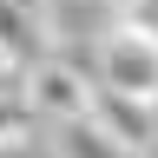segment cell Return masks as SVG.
Wrapping results in <instances>:
<instances>
[{
  "label": "cell",
  "instance_id": "1",
  "mask_svg": "<svg viewBox=\"0 0 158 158\" xmlns=\"http://www.w3.org/2000/svg\"><path fill=\"white\" fill-rule=\"evenodd\" d=\"M20 99L33 106V118H46V125H73V118H92V99H99V79H86L79 66L66 59H33L27 73H20Z\"/></svg>",
  "mask_w": 158,
  "mask_h": 158
},
{
  "label": "cell",
  "instance_id": "2",
  "mask_svg": "<svg viewBox=\"0 0 158 158\" xmlns=\"http://www.w3.org/2000/svg\"><path fill=\"white\" fill-rule=\"evenodd\" d=\"M99 86L118 92V99H138V106H158V40L118 27L106 46H99Z\"/></svg>",
  "mask_w": 158,
  "mask_h": 158
},
{
  "label": "cell",
  "instance_id": "3",
  "mask_svg": "<svg viewBox=\"0 0 158 158\" xmlns=\"http://www.w3.org/2000/svg\"><path fill=\"white\" fill-rule=\"evenodd\" d=\"M53 40V0H0V66L27 73L33 59H46Z\"/></svg>",
  "mask_w": 158,
  "mask_h": 158
},
{
  "label": "cell",
  "instance_id": "4",
  "mask_svg": "<svg viewBox=\"0 0 158 158\" xmlns=\"http://www.w3.org/2000/svg\"><path fill=\"white\" fill-rule=\"evenodd\" d=\"M92 125L106 132V138H118L125 152H138V158L158 145V106L118 99V92H106V86H99V99H92Z\"/></svg>",
  "mask_w": 158,
  "mask_h": 158
},
{
  "label": "cell",
  "instance_id": "5",
  "mask_svg": "<svg viewBox=\"0 0 158 158\" xmlns=\"http://www.w3.org/2000/svg\"><path fill=\"white\" fill-rule=\"evenodd\" d=\"M53 138H59V158H138V152H125V145H118V138H106L92 118L53 125Z\"/></svg>",
  "mask_w": 158,
  "mask_h": 158
},
{
  "label": "cell",
  "instance_id": "6",
  "mask_svg": "<svg viewBox=\"0 0 158 158\" xmlns=\"http://www.w3.org/2000/svg\"><path fill=\"white\" fill-rule=\"evenodd\" d=\"M27 125H33V106H27L20 92H0V145H13Z\"/></svg>",
  "mask_w": 158,
  "mask_h": 158
},
{
  "label": "cell",
  "instance_id": "7",
  "mask_svg": "<svg viewBox=\"0 0 158 158\" xmlns=\"http://www.w3.org/2000/svg\"><path fill=\"white\" fill-rule=\"evenodd\" d=\"M118 7H125V27H132V33L158 40V0H118Z\"/></svg>",
  "mask_w": 158,
  "mask_h": 158
}]
</instances>
